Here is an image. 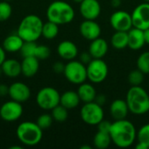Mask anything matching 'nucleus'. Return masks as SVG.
<instances>
[{
	"mask_svg": "<svg viewBox=\"0 0 149 149\" xmlns=\"http://www.w3.org/2000/svg\"><path fill=\"white\" fill-rule=\"evenodd\" d=\"M112 142L120 148H130L137 138V131L134 125L126 119L115 120L110 129Z\"/></svg>",
	"mask_w": 149,
	"mask_h": 149,
	"instance_id": "f257e3e1",
	"label": "nucleus"
},
{
	"mask_svg": "<svg viewBox=\"0 0 149 149\" xmlns=\"http://www.w3.org/2000/svg\"><path fill=\"white\" fill-rule=\"evenodd\" d=\"M129 112L135 115H143L149 112V94L141 86H132L126 96Z\"/></svg>",
	"mask_w": 149,
	"mask_h": 149,
	"instance_id": "f03ea898",
	"label": "nucleus"
},
{
	"mask_svg": "<svg viewBox=\"0 0 149 149\" xmlns=\"http://www.w3.org/2000/svg\"><path fill=\"white\" fill-rule=\"evenodd\" d=\"M46 17L49 21H52L58 25L71 23L75 17V11L72 6L61 0L53 1L46 10Z\"/></svg>",
	"mask_w": 149,
	"mask_h": 149,
	"instance_id": "7ed1b4c3",
	"label": "nucleus"
},
{
	"mask_svg": "<svg viewBox=\"0 0 149 149\" xmlns=\"http://www.w3.org/2000/svg\"><path fill=\"white\" fill-rule=\"evenodd\" d=\"M42 19L34 14L25 16L20 22L17 33L24 41H37L42 36Z\"/></svg>",
	"mask_w": 149,
	"mask_h": 149,
	"instance_id": "20e7f679",
	"label": "nucleus"
},
{
	"mask_svg": "<svg viewBox=\"0 0 149 149\" xmlns=\"http://www.w3.org/2000/svg\"><path fill=\"white\" fill-rule=\"evenodd\" d=\"M16 135L22 144L28 147H33L41 141L43 138V130L37 123L24 121L17 126Z\"/></svg>",
	"mask_w": 149,
	"mask_h": 149,
	"instance_id": "39448f33",
	"label": "nucleus"
},
{
	"mask_svg": "<svg viewBox=\"0 0 149 149\" xmlns=\"http://www.w3.org/2000/svg\"><path fill=\"white\" fill-rule=\"evenodd\" d=\"M37 105L43 110H52L60 104V93L52 86L41 88L36 95Z\"/></svg>",
	"mask_w": 149,
	"mask_h": 149,
	"instance_id": "423d86ee",
	"label": "nucleus"
},
{
	"mask_svg": "<svg viewBox=\"0 0 149 149\" xmlns=\"http://www.w3.org/2000/svg\"><path fill=\"white\" fill-rule=\"evenodd\" d=\"M64 75L70 83L80 85L87 79L86 65L79 60H70L65 64Z\"/></svg>",
	"mask_w": 149,
	"mask_h": 149,
	"instance_id": "0eeeda50",
	"label": "nucleus"
},
{
	"mask_svg": "<svg viewBox=\"0 0 149 149\" xmlns=\"http://www.w3.org/2000/svg\"><path fill=\"white\" fill-rule=\"evenodd\" d=\"M81 120L89 126H97L104 120V110L102 106L95 101L85 103L80 109Z\"/></svg>",
	"mask_w": 149,
	"mask_h": 149,
	"instance_id": "6e6552de",
	"label": "nucleus"
},
{
	"mask_svg": "<svg viewBox=\"0 0 149 149\" xmlns=\"http://www.w3.org/2000/svg\"><path fill=\"white\" fill-rule=\"evenodd\" d=\"M87 79L93 84H100L107 78L108 66L102 58H93V60L86 65Z\"/></svg>",
	"mask_w": 149,
	"mask_h": 149,
	"instance_id": "1a4fd4ad",
	"label": "nucleus"
},
{
	"mask_svg": "<svg viewBox=\"0 0 149 149\" xmlns=\"http://www.w3.org/2000/svg\"><path fill=\"white\" fill-rule=\"evenodd\" d=\"M23 111L22 103L11 100L0 107V117L6 122H13L21 118Z\"/></svg>",
	"mask_w": 149,
	"mask_h": 149,
	"instance_id": "9d476101",
	"label": "nucleus"
},
{
	"mask_svg": "<svg viewBox=\"0 0 149 149\" xmlns=\"http://www.w3.org/2000/svg\"><path fill=\"white\" fill-rule=\"evenodd\" d=\"M110 24L116 31H128L133 28L132 16L125 10H116L110 17Z\"/></svg>",
	"mask_w": 149,
	"mask_h": 149,
	"instance_id": "9b49d317",
	"label": "nucleus"
},
{
	"mask_svg": "<svg viewBox=\"0 0 149 149\" xmlns=\"http://www.w3.org/2000/svg\"><path fill=\"white\" fill-rule=\"evenodd\" d=\"M133 27L142 31L149 28V3H142L137 5L131 13Z\"/></svg>",
	"mask_w": 149,
	"mask_h": 149,
	"instance_id": "f8f14e48",
	"label": "nucleus"
},
{
	"mask_svg": "<svg viewBox=\"0 0 149 149\" xmlns=\"http://www.w3.org/2000/svg\"><path fill=\"white\" fill-rule=\"evenodd\" d=\"M31 94V93L30 87L23 82L17 81L9 86L8 95L10 96V100L24 103L30 99Z\"/></svg>",
	"mask_w": 149,
	"mask_h": 149,
	"instance_id": "ddd939ff",
	"label": "nucleus"
},
{
	"mask_svg": "<svg viewBox=\"0 0 149 149\" xmlns=\"http://www.w3.org/2000/svg\"><path fill=\"white\" fill-rule=\"evenodd\" d=\"M79 12L84 19L96 20L101 13V6L98 0H83L79 3Z\"/></svg>",
	"mask_w": 149,
	"mask_h": 149,
	"instance_id": "4468645a",
	"label": "nucleus"
},
{
	"mask_svg": "<svg viewBox=\"0 0 149 149\" xmlns=\"http://www.w3.org/2000/svg\"><path fill=\"white\" fill-rule=\"evenodd\" d=\"M79 32L85 39L92 41L100 37L101 28L95 20L85 19L79 25Z\"/></svg>",
	"mask_w": 149,
	"mask_h": 149,
	"instance_id": "2eb2a0df",
	"label": "nucleus"
},
{
	"mask_svg": "<svg viewBox=\"0 0 149 149\" xmlns=\"http://www.w3.org/2000/svg\"><path fill=\"white\" fill-rule=\"evenodd\" d=\"M57 52L58 56L67 61L74 59L79 53L77 45L70 40H64L60 42L57 47Z\"/></svg>",
	"mask_w": 149,
	"mask_h": 149,
	"instance_id": "dca6fc26",
	"label": "nucleus"
},
{
	"mask_svg": "<svg viewBox=\"0 0 149 149\" xmlns=\"http://www.w3.org/2000/svg\"><path fill=\"white\" fill-rule=\"evenodd\" d=\"M128 113L129 109L126 100L117 99L112 102L110 106V114L114 120L126 119Z\"/></svg>",
	"mask_w": 149,
	"mask_h": 149,
	"instance_id": "f3484780",
	"label": "nucleus"
},
{
	"mask_svg": "<svg viewBox=\"0 0 149 149\" xmlns=\"http://www.w3.org/2000/svg\"><path fill=\"white\" fill-rule=\"evenodd\" d=\"M128 34V45L131 50H140L145 45L144 31L141 29L133 27L127 31Z\"/></svg>",
	"mask_w": 149,
	"mask_h": 149,
	"instance_id": "a211bd4d",
	"label": "nucleus"
},
{
	"mask_svg": "<svg viewBox=\"0 0 149 149\" xmlns=\"http://www.w3.org/2000/svg\"><path fill=\"white\" fill-rule=\"evenodd\" d=\"M39 69V59L35 56L25 57L21 62L22 74L24 77L31 78L37 74Z\"/></svg>",
	"mask_w": 149,
	"mask_h": 149,
	"instance_id": "6ab92c4d",
	"label": "nucleus"
},
{
	"mask_svg": "<svg viewBox=\"0 0 149 149\" xmlns=\"http://www.w3.org/2000/svg\"><path fill=\"white\" fill-rule=\"evenodd\" d=\"M108 51L107 42L101 38H98L91 41L88 52L92 55L93 58H102L106 56Z\"/></svg>",
	"mask_w": 149,
	"mask_h": 149,
	"instance_id": "aec40b11",
	"label": "nucleus"
},
{
	"mask_svg": "<svg viewBox=\"0 0 149 149\" xmlns=\"http://www.w3.org/2000/svg\"><path fill=\"white\" fill-rule=\"evenodd\" d=\"M3 74L9 78H17L22 74L21 63L14 58H5L1 65Z\"/></svg>",
	"mask_w": 149,
	"mask_h": 149,
	"instance_id": "412c9836",
	"label": "nucleus"
},
{
	"mask_svg": "<svg viewBox=\"0 0 149 149\" xmlns=\"http://www.w3.org/2000/svg\"><path fill=\"white\" fill-rule=\"evenodd\" d=\"M24 42V41L22 39V38L17 33L10 34L3 39L2 46L6 52L12 53V52H19Z\"/></svg>",
	"mask_w": 149,
	"mask_h": 149,
	"instance_id": "4be33fe9",
	"label": "nucleus"
},
{
	"mask_svg": "<svg viewBox=\"0 0 149 149\" xmlns=\"http://www.w3.org/2000/svg\"><path fill=\"white\" fill-rule=\"evenodd\" d=\"M79 86L77 90V93L79 94L80 101H82L84 103L94 101L96 95H97L95 87L92 84L86 83V82H84Z\"/></svg>",
	"mask_w": 149,
	"mask_h": 149,
	"instance_id": "5701e85b",
	"label": "nucleus"
},
{
	"mask_svg": "<svg viewBox=\"0 0 149 149\" xmlns=\"http://www.w3.org/2000/svg\"><path fill=\"white\" fill-rule=\"evenodd\" d=\"M80 102V99L77 92L69 90L60 94V105L66 109L71 110L76 108Z\"/></svg>",
	"mask_w": 149,
	"mask_h": 149,
	"instance_id": "b1692460",
	"label": "nucleus"
},
{
	"mask_svg": "<svg viewBox=\"0 0 149 149\" xmlns=\"http://www.w3.org/2000/svg\"><path fill=\"white\" fill-rule=\"evenodd\" d=\"M111 45L117 50H122L128 45L127 31H116L111 37Z\"/></svg>",
	"mask_w": 149,
	"mask_h": 149,
	"instance_id": "393cba45",
	"label": "nucleus"
},
{
	"mask_svg": "<svg viewBox=\"0 0 149 149\" xmlns=\"http://www.w3.org/2000/svg\"><path fill=\"white\" fill-rule=\"evenodd\" d=\"M112 139L109 133L98 131L93 137V146L97 149H107L110 147Z\"/></svg>",
	"mask_w": 149,
	"mask_h": 149,
	"instance_id": "a878e982",
	"label": "nucleus"
},
{
	"mask_svg": "<svg viewBox=\"0 0 149 149\" xmlns=\"http://www.w3.org/2000/svg\"><path fill=\"white\" fill-rule=\"evenodd\" d=\"M58 24L52 22V21H47L43 24V28H42V37H44L45 39H53L55 38L58 34Z\"/></svg>",
	"mask_w": 149,
	"mask_h": 149,
	"instance_id": "bb28decb",
	"label": "nucleus"
},
{
	"mask_svg": "<svg viewBox=\"0 0 149 149\" xmlns=\"http://www.w3.org/2000/svg\"><path fill=\"white\" fill-rule=\"evenodd\" d=\"M51 111H52L51 114L53 118V120L57 122H59V123L65 122L68 118V109H66L65 107H63L60 104L55 107Z\"/></svg>",
	"mask_w": 149,
	"mask_h": 149,
	"instance_id": "cd10ccee",
	"label": "nucleus"
},
{
	"mask_svg": "<svg viewBox=\"0 0 149 149\" xmlns=\"http://www.w3.org/2000/svg\"><path fill=\"white\" fill-rule=\"evenodd\" d=\"M136 65L144 74H149V52H144L138 57Z\"/></svg>",
	"mask_w": 149,
	"mask_h": 149,
	"instance_id": "c85d7f7f",
	"label": "nucleus"
},
{
	"mask_svg": "<svg viewBox=\"0 0 149 149\" xmlns=\"http://www.w3.org/2000/svg\"><path fill=\"white\" fill-rule=\"evenodd\" d=\"M37 45H37L36 41H24L20 51H19L21 52V55L23 56V58L35 56Z\"/></svg>",
	"mask_w": 149,
	"mask_h": 149,
	"instance_id": "c756f323",
	"label": "nucleus"
},
{
	"mask_svg": "<svg viewBox=\"0 0 149 149\" xmlns=\"http://www.w3.org/2000/svg\"><path fill=\"white\" fill-rule=\"evenodd\" d=\"M144 73L138 68L133 70L128 74V82L131 86H141L144 81Z\"/></svg>",
	"mask_w": 149,
	"mask_h": 149,
	"instance_id": "7c9ffc66",
	"label": "nucleus"
},
{
	"mask_svg": "<svg viewBox=\"0 0 149 149\" xmlns=\"http://www.w3.org/2000/svg\"><path fill=\"white\" fill-rule=\"evenodd\" d=\"M137 141L149 148V123L143 125L137 132Z\"/></svg>",
	"mask_w": 149,
	"mask_h": 149,
	"instance_id": "2f4dec72",
	"label": "nucleus"
},
{
	"mask_svg": "<svg viewBox=\"0 0 149 149\" xmlns=\"http://www.w3.org/2000/svg\"><path fill=\"white\" fill-rule=\"evenodd\" d=\"M52 122H53V118H52V114L43 113L38 117L36 123L42 130H46L52 126Z\"/></svg>",
	"mask_w": 149,
	"mask_h": 149,
	"instance_id": "473e14b6",
	"label": "nucleus"
},
{
	"mask_svg": "<svg viewBox=\"0 0 149 149\" xmlns=\"http://www.w3.org/2000/svg\"><path fill=\"white\" fill-rule=\"evenodd\" d=\"M12 14V7L7 1L0 2V22L8 20Z\"/></svg>",
	"mask_w": 149,
	"mask_h": 149,
	"instance_id": "72a5a7b5",
	"label": "nucleus"
},
{
	"mask_svg": "<svg viewBox=\"0 0 149 149\" xmlns=\"http://www.w3.org/2000/svg\"><path fill=\"white\" fill-rule=\"evenodd\" d=\"M51 55V50L48 46L40 45H37L36 52H35V57L38 58L39 60H45L48 58Z\"/></svg>",
	"mask_w": 149,
	"mask_h": 149,
	"instance_id": "f704fd0d",
	"label": "nucleus"
},
{
	"mask_svg": "<svg viewBox=\"0 0 149 149\" xmlns=\"http://www.w3.org/2000/svg\"><path fill=\"white\" fill-rule=\"evenodd\" d=\"M111 126H112V123H110V122L107 121V120H102L97 125L98 131L105 132V133H109V132H110V129H111Z\"/></svg>",
	"mask_w": 149,
	"mask_h": 149,
	"instance_id": "c9c22d12",
	"label": "nucleus"
},
{
	"mask_svg": "<svg viewBox=\"0 0 149 149\" xmlns=\"http://www.w3.org/2000/svg\"><path fill=\"white\" fill-rule=\"evenodd\" d=\"M92 60H93V57H92V55L90 54L89 52H84L79 56V61L82 62L86 65H88Z\"/></svg>",
	"mask_w": 149,
	"mask_h": 149,
	"instance_id": "e433bc0d",
	"label": "nucleus"
},
{
	"mask_svg": "<svg viewBox=\"0 0 149 149\" xmlns=\"http://www.w3.org/2000/svg\"><path fill=\"white\" fill-rule=\"evenodd\" d=\"M65 65L61 62V61H57L55 62L53 65H52V70L54 72L58 73V74H60V73H64V71H65Z\"/></svg>",
	"mask_w": 149,
	"mask_h": 149,
	"instance_id": "4c0bfd02",
	"label": "nucleus"
},
{
	"mask_svg": "<svg viewBox=\"0 0 149 149\" xmlns=\"http://www.w3.org/2000/svg\"><path fill=\"white\" fill-rule=\"evenodd\" d=\"M9 93V86L4 84H0V97H4Z\"/></svg>",
	"mask_w": 149,
	"mask_h": 149,
	"instance_id": "58836bf2",
	"label": "nucleus"
},
{
	"mask_svg": "<svg viewBox=\"0 0 149 149\" xmlns=\"http://www.w3.org/2000/svg\"><path fill=\"white\" fill-rule=\"evenodd\" d=\"M94 101H95L96 103H98L99 105L103 106V105H105V103H106V101H107V98H106V96L103 95V94L96 95V98H95Z\"/></svg>",
	"mask_w": 149,
	"mask_h": 149,
	"instance_id": "ea45409f",
	"label": "nucleus"
},
{
	"mask_svg": "<svg viewBox=\"0 0 149 149\" xmlns=\"http://www.w3.org/2000/svg\"><path fill=\"white\" fill-rule=\"evenodd\" d=\"M6 58V52L3 48V46H0V66L3 64V62Z\"/></svg>",
	"mask_w": 149,
	"mask_h": 149,
	"instance_id": "a19ab883",
	"label": "nucleus"
},
{
	"mask_svg": "<svg viewBox=\"0 0 149 149\" xmlns=\"http://www.w3.org/2000/svg\"><path fill=\"white\" fill-rule=\"evenodd\" d=\"M121 4V0H111V5L113 8H119Z\"/></svg>",
	"mask_w": 149,
	"mask_h": 149,
	"instance_id": "79ce46f5",
	"label": "nucleus"
},
{
	"mask_svg": "<svg viewBox=\"0 0 149 149\" xmlns=\"http://www.w3.org/2000/svg\"><path fill=\"white\" fill-rule=\"evenodd\" d=\"M144 31V38H145V43L149 45V28L143 31Z\"/></svg>",
	"mask_w": 149,
	"mask_h": 149,
	"instance_id": "37998d69",
	"label": "nucleus"
},
{
	"mask_svg": "<svg viewBox=\"0 0 149 149\" xmlns=\"http://www.w3.org/2000/svg\"><path fill=\"white\" fill-rule=\"evenodd\" d=\"M135 148L136 149H148L144 144H142V143H140V142H138L137 144H136V146H135Z\"/></svg>",
	"mask_w": 149,
	"mask_h": 149,
	"instance_id": "c03bdc74",
	"label": "nucleus"
},
{
	"mask_svg": "<svg viewBox=\"0 0 149 149\" xmlns=\"http://www.w3.org/2000/svg\"><path fill=\"white\" fill-rule=\"evenodd\" d=\"M80 149H92V147H90L88 145H83L80 147Z\"/></svg>",
	"mask_w": 149,
	"mask_h": 149,
	"instance_id": "a18cd8bd",
	"label": "nucleus"
},
{
	"mask_svg": "<svg viewBox=\"0 0 149 149\" xmlns=\"http://www.w3.org/2000/svg\"><path fill=\"white\" fill-rule=\"evenodd\" d=\"M72 1H73L74 3H80L83 0H72Z\"/></svg>",
	"mask_w": 149,
	"mask_h": 149,
	"instance_id": "49530a36",
	"label": "nucleus"
},
{
	"mask_svg": "<svg viewBox=\"0 0 149 149\" xmlns=\"http://www.w3.org/2000/svg\"><path fill=\"white\" fill-rule=\"evenodd\" d=\"M3 74V72H2V69H1V66H0V76Z\"/></svg>",
	"mask_w": 149,
	"mask_h": 149,
	"instance_id": "de8ad7c7",
	"label": "nucleus"
},
{
	"mask_svg": "<svg viewBox=\"0 0 149 149\" xmlns=\"http://www.w3.org/2000/svg\"><path fill=\"white\" fill-rule=\"evenodd\" d=\"M144 2H147V3H149V0H143Z\"/></svg>",
	"mask_w": 149,
	"mask_h": 149,
	"instance_id": "09e8293b",
	"label": "nucleus"
},
{
	"mask_svg": "<svg viewBox=\"0 0 149 149\" xmlns=\"http://www.w3.org/2000/svg\"><path fill=\"white\" fill-rule=\"evenodd\" d=\"M3 1H7V2H10V1H11V0H3Z\"/></svg>",
	"mask_w": 149,
	"mask_h": 149,
	"instance_id": "8fccbe9b",
	"label": "nucleus"
}]
</instances>
